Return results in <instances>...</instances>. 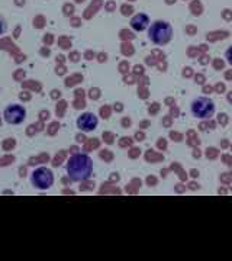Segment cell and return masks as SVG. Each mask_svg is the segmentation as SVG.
<instances>
[{
  "instance_id": "13",
  "label": "cell",
  "mask_w": 232,
  "mask_h": 261,
  "mask_svg": "<svg viewBox=\"0 0 232 261\" xmlns=\"http://www.w3.org/2000/svg\"><path fill=\"white\" fill-rule=\"evenodd\" d=\"M158 103H153V106H151V107H150V113H151V115H154V113H157V112H158Z\"/></svg>"
},
{
  "instance_id": "24",
  "label": "cell",
  "mask_w": 232,
  "mask_h": 261,
  "mask_svg": "<svg viewBox=\"0 0 232 261\" xmlns=\"http://www.w3.org/2000/svg\"><path fill=\"white\" fill-rule=\"evenodd\" d=\"M190 189H192V190L199 189V184H196V183H190Z\"/></svg>"
},
{
  "instance_id": "15",
  "label": "cell",
  "mask_w": 232,
  "mask_h": 261,
  "mask_svg": "<svg viewBox=\"0 0 232 261\" xmlns=\"http://www.w3.org/2000/svg\"><path fill=\"white\" fill-rule=\"evenodd\" d=\"M158 147H160V148H161V150H166L167 142H166V141H164V139H163V138H161V139H160V141H158Z\"/></svg>"
},
{
  "instance_id": "32",
  "label": "cell",
  "mask_w": 232,
  "mask_h": 261,
  "mask_svg": "<svg viewBox=\"0 0 232 261\" xmlns=\"http://www.w3.org/2000/svg\"><path fill=\"white\" fill-rule=\"evenodd\" d=\"M173 102H174V100H173V99H167V103H168V104H171Z\"/></svg>"
},
{
  "instance_id": "4",
  "label": "cell",
  "mask_w": 232,
  "mask_h": 261,
  "mask_svg": "<svg viewBox=\"0 0 232 261\" xmlns=\"http://www.w3.org/2000/svg\"><path fill=\"white\" fill-rule=\"evenodd\" d=\"M31 183L33 187L39 190H46L52 186L54 183V174L52 171L46 167H39L31 174Z\"/></svg>"
},
{
  "instance_id": "33",
  "label": "cell",
  "mask_w": 232,
  "mask_h": 261,
  "mask_svg": "<svg viewBox=\"0 0 232 261\" xmlns=\"http://www.w3.org/2000/svg\"><path fill=\"white\" fill-rule=\"evenodd\" d=\"M210 90H212L210 87H205V91H206V93H209V91H210Z\"/></svg>"
},
{
  "instance_id": "30",
  "label": "cell",
  "mask_w": 232,
  "mask_h": 261,
  "mask_svg": "<svg viewBox=\"0 0 232 261\" xmlns=\"http://www.w3.org/2000/svg\"><path fill=\"white\" fill-rule=\"evenodd\" d=\"M222 147H224V148H225V147H228V141H225V139H224V141H222Z\"/></svg>"
},
{
  "instance_id": "29",
  "label": "cell",
  "mask_w": 232,
  "mask_h": 261,
  "mask_svg": "<svg viewBox=\"0 0 232 261\" xmlns=\"http://www.w3.org/2000/svg\"><path fill=\"white\" fill-rule=\"evenodd\" d=\"M183 189H184V187H183L181 184H179V186H177V192H183Z\"/></svg>"
},
{
  "instance_id": "8",
  "label": "cell",
  "mask_w": 232,
  "mask_h": 261,
  "mask_svg": "<svg viewBox=\"0 0 232 261\" xmlns=\"http://www.w3.org/2000/svg\"><path fill=\"white\" fill-rule=\"evenodd\" d=\"M161 158H163V157H161V155H158V154H154V152H151V151H150V152L146 154V160H148V161H151V163H155V161H160Z\"/></svg>"
},
{
  "instance_id": "25",
  "label": "cell",
  "mask_w": 232,
  "mask_h": 261,
  "mask_svg": "<svg viewBox=\"0 0 232 261\" xmlns=\"http://www.w3.org/2000/svg\"><path fill=\"white\" fill-rule=\"evenodd\" d=\"M170 124H171V120H170L168 117H167V119H164V125H166V126H170Z\"/></svg>"
},
{
  "instance_id": "11",
  "label": "cell",
  "mask_w": 232,
  "mask_h": 261,
  "mask_svg": "<svg viewBox=\"0 0 232 261\" xmlns=\"http://www.w3.org/2000/svg\"><path fill=\"white\" fill-rule=\"evenodd\" d=\"M218 120H219V124L220 125H226V122H228V116H226L225 113H220L218 117Z\"/></svg>"
},
{
  "instance_id": "21",
  "label": "cell",
  "mask_w": 232,
  "mask_h": 261,
  "mask_svg": "<svg viewBox=\"0 0 232 261\" xmlns=\"http://www.w3.org/2000/svg\"><path fill=\"white\" fill-rule=\"evenodd\" d=\"M215 67H216V68H222V67H224V63H222V61H215Z\"/></svg>"
},
{
  "instance_id": "22",
  "label": "cell",
  "mask_w": 232,
  "mask_h": 261,
  "mask_svg": "<svg viewBox=\"0 0 232 261\" xmlns=\"http://www.w3.org/2000/svg\"><path fill=\"white\" fill-rule=\"evenodd\" d=\"M190 70H192V68H189V67H187V68H184V73H183V74H184L186 77H189V76L192 74V71H190Z\"/></svg>"
},
{
  "instance_id": "18",
  "label": "cell",
  "mask_w": 232,
  "mask_h": 261,
  "mask_svg": "<svg viewBox=\"0 0 232 261\" xmlns=\"http://www.w3.org/2000/svg\"><path fill=\"white\" fill-rule=\"evenodd\" d=\"M203 81H205V77H203L202 74L196 76V83H203Z\"/></svg>"
},
{
  "instance_id": "1",
  "label": "cell",
  "mask_w": 232,
  "mask_h": 261,
  "mask_svg": "<svg viewBox=\"0 0 232 261\" xmlns=\"http://www.w3.org/2000/svg\"><path fill=\"white\" fill-rule=\"evenodd\" d=\"M67 174L73 181H83L92 176L93 161L87 154H74L66 165Z\"/></svg>"
},
{
  "instance_id": "26",
  "label": "cell",
  "mask_w": 232,
  "mask_h": 261,
  "mask_svg": "<svg viewBox=\"0 0 232 261\" xmlns=\"http://www.w3.org/2000/svg\"><path fill=\"white\" fill-rule=\"evenodd\" d=\"M228 180H229V177L226 176V174H224V176H222V181H224V183H226V181H228Z\"/></svg>"
},
{
  "instance_id": "28",
  "label": "cell",
  "mask_w": 232,
  "mask_h": 261,
  "mask_svg": "<svg viewBox=\"0 0 232 261\" xmlns=\"http://www.w3.org/2000/svg\"><path fill=\"white\" fill-rule=\"evenodd\" d=\"M228 102H229V103H232V91L228 94Z\"/></svg>"
},
{
  "instance_id": "5",
  "label": "cell",
  "mask_w": 232,
  "mask_h": 261,
  "mask_svg": "<svg viewBox=\"0 0 232 261\" xmlns=\"http://www.w3.org/2000/svg\"><path fill=\"white\" fill-rule=\"evenodd\" d=\"M3 117L7 124L10 125H19L25 120L26 117V110L23 106L20 104H9L5 112H3Z\"/></svg>"
},
{
  "instance_id": "12",
  "label": "cell",
  "mask_w": 232,
  "mask_h": 261,
  "mask_svg": "<svg viewBox=\"0 0 232 261\" xmlns=\"http://www.w3.org/2000/svg\"><path fill=\"white\" fill-rule=\"evenodd\" d=\"M170 137H171L174 141H177V142H180V141H181V135H180V134H177V132H171V134H170Z\"/></svg>"
},
{
  "instance_id": "3",
  "label": "cell",
  "mask_w": 232,
  "mask_h": 261,
  "mask_svg": "<svg viewBox=\"0 0 232 261\" xmlns=\"http://www.w3.org/2000/svg\"><path fill=\"white\" fill-rule=\"evenodd\" d=\"M190 110H192L193 116L206 119V117H210L215 113V103L209 97H197L192 102Z\"/></svg>"
},
{
  "instance_id": "19",
  "label": "cell",
  "mask_w": 232,
  "mask_h": 261,
  "mask_svg": "<svg viewBox=\"0 0 232 261\" xmlns=\"http://www.w3.org/2000/svg\"><path fill=\"white\" fill-rule=\"evenodd\" d=\"M224 16H225V19H232V13L229 12V10H225V12H224Z\"/></svg>"
},
{
  "instance_id": "7",
  "label": "cell",
  "mask_w": 232,
  "mask_h": 261,
  "mask_svg": "<svg viewBox=\"0 0 232 261\" xmlns=\"http://www.w3.org/2000/svg\"><path fill=\"white\" fill-rule=\"evenodd\" d=\"M148 23H150V19H148V16H146L145 13H138V15H135L132 19H131L132 29L138 31V32L144 31L146 26H148Z\"/></svg>"
},
{
  "instance_id": "34",
  "label": "cell",
  "mask_w": 232,
  "mask_h": 261,
  "mask_svg": "<svg viewBox=\"0 0 232 261\" xmlns=\"http://www.w3.org/2000/svg\"><path fill=\"white\" fill-rule=\"evenodd\" d=\"M226 78H232V73H228V74H226Z\"/></svg>"
},
{
  "instance_id": "20",
  "label": "cell",
  "mask_w": 232,
  "mask_h": 261,
  "mask_svg": "<svg viewBox=\"0 0 232 261\" xmlns=\"http://www.w3.org/2000/svg\"><path fill=\"white\" fill-rule=\"evenodd\" d=\"M225 90V86L224 84H218L216 86V91H218V93H220V91H224Z\"/></svg>"
},
{
  "instance_id": "9",
  "label": "cell",
  "mask_w": 232,
  "mask_h": 261,
  "mask_svg": "<svg viewBox=\"0 0 232 261\" xmlns=\"http://www.w3.org/2000/svg\"><path fill=\"white\" fill-rule=\"evenodd\" d=\"M206 157L210 158V160L216 158V157H218V150H216V148H207V150H206Z\"/></svg>"
},
{
  "instance_id": "6",
  "label": "cell",
  "mask_w": 232,
  "mask_h": 261,
  "mask_svg": "<svg viewBox=\"0 0 232 261\" xmlns=\"http://www.w3.org/2000/svg\"><path fill=\"white\" fill-rule=\"evenodd\" d=\"M97 124H99L97 116L93 115V113H90V112H86V113L80 115L79 119H77V126H79L81 130H84V132L94 130L97 128Z\"/></svg>"
},
{
  "instance_id": "31",
  "label": "cell",
  "mask_w": 232,
  "mask_h": 261,
  "mask_svg": "<svg viewBox=\"0 0 232 261\" xmlns=\"http://www.w3.org/2000/svg\"><path fill=\"white\" fill-rule=\"evenodd\" d=\"M200 129L205 130V129H206V124H202V125H200Z\"/></svg>"
},
{
  "instance_id": "10",
  "label": "cell",
  "mask_w": 232,
  "mask_h": 261,
  "mask_svg": "<svg viewBox=\"0 0 232 261\" xmlns=\"http://www.w3.org/2000/svg\"><path fill=\"white\" fill-rule=\"evenodd\" d=\"M225 58H226V61L229 63V64L232 65V45L226 49V52H225Z\"/></svg>"
},
{
  "instance_id": "16",
  "label": "cell",
  "mask_w": 232,
  "mask_h": 261,
  "mask_svg": "<svg viewBox=\"0 0 232 261\" xmlns=\"http://www.w3.org/2000/svg\"><path fill=\"white\" fill-rule=\"evenodd\" d=\"M146 181H148V184H150V186H155L157 178H155V177H148V180H146Z\"/></svg>"
},
{
  "instance_id": "27",
  "label": "cell",
  "mask_w": 232,
  "mask_h": 261,
  "mask_svg": "<svg viewBox=\"0 0 232 261\" xmlns=\"http://www.w3.org/2000/svg\"><path fill=\"white\" fill-rule=\"evenodd\" d=\"M190 173H192V176H193V177H197V176H199V173H197L196 170H192Z\"/></svg>"
},
{
  "instance_id": "23",
  "label": "cell",
  "mask_w": 232,
  "mask_h": 261,
  "mask_svg": "<svg viewBox=\"0 0 232 261\" xmlns=\"http://www.w3.org/2000/svg\"><path fill=\"white\" fill-rule=\"evenodd\" d=\"M193 157H194V158H199V157H200V151L197 150V148H196V150H194V152H193Z\"/></svg>"
},
{
  "instance_id": "14",
  "label": "cell",
  "mask_w": 232,
  "mask_h": 261,
  "mask_svg": "<svg viewBox=\"0 0 232 261\" xmlns=\"http://www.w3.org/2000/svg\"><path fill=\"white\" fill-rule=\"evenodd\" d=\"M5 29H6V23H5V20L0 18V35L5 32Z\"/></svg>"
},
{
  "instance_id": "2",
  "label": "cell",
  "mask_w": 232,
  "mask_h": 261,
  "mask_svg": "<svg viewBox=\"0 0 232 261\" xmlns=\"http://www.w3.org/2000/svg\"><path fill=\"white\" fill-rule=\"evenodd\" d=\"M173 28L166 20H155L148 29V38L155 45H166L171 41Z\"/></svg>"
},
{
  "instance_id": "17",
  "label": "cell",
  "mask_w": 232,
  "mask_h": 261,
  "mask_svg": "<svg viewBox=\"0 0 232 261\" xmlns=\"http://www.w3.org/2000/svg\"><path fill=\"white\" fill-rule=\"evenodd\" d=\"M222 160H224V163L225 164H232V158L229 155H224L222 157Z\"/></svg>"
}]
</instances>
